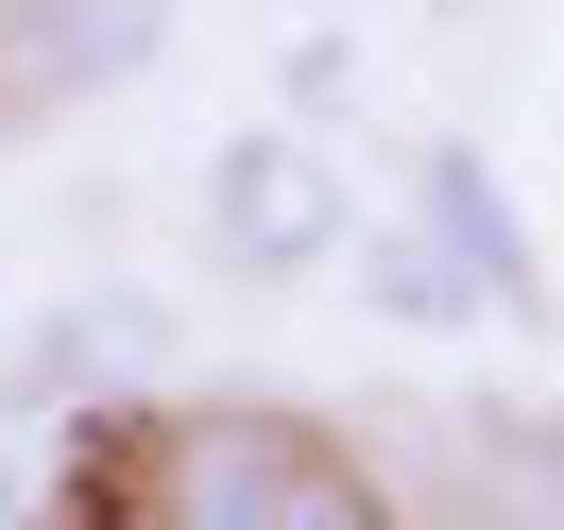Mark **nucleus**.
<instances>
[{"label":"nucleus","mask_w":564,"mask_h":530,"mask_svg":"<svg viewBox=\"0 0 564 530\" xmlns=\"http://www.w3.org/2000/svg\"><path fill=\"white\" fill-rule=\"evenodd\" d=\"M206 257L223 274H257V291H291V274H325V257L359 240V188H343V154L325 138H291V120H257V138H223L206 154Z\"/></svg>","instance_id":"1"},{"label":"nucleus","mask_w":564,"mask_h":530,"mask_svg":"<svg viewBox=\"0 0 564 530\" xmlns=\"http://www.w3.org/2000/svg\"><path fill=\"white\" fill-rule=\"evenodd\" d=\"M411 223L479 274V309H513V325H547V274H530V240H513V206H496V172H479V138H445L427 154V188H411Z\"/></svg>","instance_id":"2"},{"label":"nucleus","mask_w":564,"mask_h":530,"mask_svg":"<svg viewBox=\"0 0 564 530\" xmlns=\"http://www.w3.org/2000/svg\"><path fill=\"white\" fill-rule=\"evenodd\" d=\"M154 18L172 0H18V52H35V86H120L154 69Z\"/></svg>","instance_id":"3"},{"label":"nucleus","mask_w":564,"mask_h":530,"mask_svg":"<svg viewBox=\"0 0 564 530\" xmlns=\"http://www.w3.org/2000/svg\"><path fill=\"white\" fill-rule=\"evenodd\" d=\"M240 530H393V496L359 479L343 445H291L274 479H257V513H240Z\"/></svg>","instance_id":"4"},{"label":"nucleus","mask_w":564,"mask_h":530,"mask_svg":"<svg viewBox=\"0 0 564 530\" xmlns=\"http://www.w3.org/2000/svg\"><path fill=\"white\" fill-rule=\"evenodd\" d=\"M359 274H377L411 325H479V274H462L445 240H359Z\"/></svg>","instance_id":"5"},{"label":"nucleus","mask_w":564,"mask_h":530,"mask_svg":"<svg viewBox=\"0 0 564 530\" xmlns=\"http://www.w3.org/2000/svg\"><path fill=\"white\" fill-rule=\"evenodd\" d=\"M18 496H35V462H18V445H0V530H18Z\"/></svg>","instance_id":"6"}]
</instances>
